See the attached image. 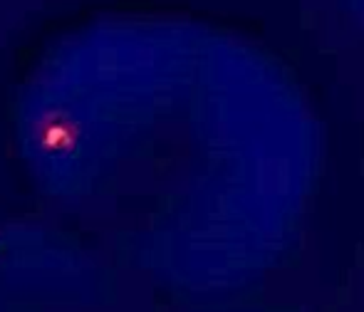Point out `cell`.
Masks as SVG:
<instances>
[{
	"instance_id": "6da1fadb",
	"label": "cell",
	"mask_w": 364,
	"mask_h": 312,
	"mask_svg": "<svg viewBox=\"0 0 364 312\" xmlns=\"http://www.w3.org/2000/svg\"><path fill=\"white\" fill-rule=\"evenodd\" d=\"M337 298H340V303H342V300H345V303H347V300H350V290H337Z\"/></svg>"
}]
</instances>
